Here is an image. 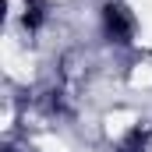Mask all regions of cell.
Listing matches in <instances>:
<instances>
[{
	"label": "cell",
	"instance_id": "1",
	"mask_svg": "<svg viewBox=\"0 0 152 152\" xmlns=\"http://www.w3.org/2000/svg\"><path fill=\"white\" fill-rule=\"evenodd\" d=\"M103 28H106V39H110V42L127 46V42L134 39V14H131L124 4L110 0V4L103 7Z\"/></svg>",
	"mask_w": 152,
	"mask_h": 152
},
{
	"label": "cell",
	"instance_id": "2",
	"mask_svg": "<svg viewBox=\"0 0 152 152\" xmlns=\"http://www.w3.org/2000/svg\"><path fill=\"white\" fill-rule=\"evenodd\" d=\"M117 152H152V131L149 127H134V131L117 145Z\"/></svg>",
	"mask_w": 152,
	"mask_h": 152
},
{
	"label": "cell",
	"instance_id": "3",
	"mask_svg": "<svg viewBox=\"0 0 152 152\" xmlns=\"http://www.w3.org/2000/svg\"><path fill=\"white\" fill-rule=\"evenodd\" d=\"M42 14H46V4L42 0H25V25L28 28H39L42 25Z\"/></svg>",
	"mask_w": 152,
	"mask_h": 152
}]
</instances>
